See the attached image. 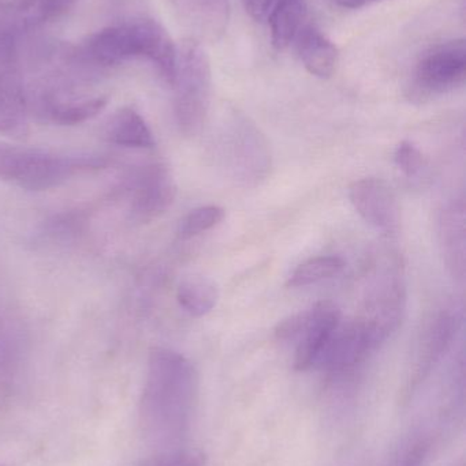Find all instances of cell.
Segmentation results:
<instances>
[{
    "mask_svg": "<svg viewBox=\"0 0 466 466\" xmlns=\"http://www.w3.org/2000/svg\"><path fill=\"white\" fill-rule=\"evenodd\" d=\"M341 320V309L330 300L319 301L306 309L305 326L295 348V369L297 371H306L316 366L323 350Z\"/></svg>",
    "mask_w": 466,
    "mask_h": 466,
    "instance_id": "9",
    "label": "cell"
},
{
    "mask_svg": "<svg viewBox=\"0 0 466 466\" xmlns=\"http://www.w3.org/2000/svg\"><path fill=\"white\" fill-rule=\"evenodd\" d=\"M0 466H5V465H0Z\"/></svg>",
    "mask_w": 466,
    "mask_h": 466,
    "instance_id": "28",
    "label": "cell"
},
{
    "mask_svg": "<svg viewBox=\"0 0 466 466\" xmlns=\"http://www.w3.org/2000/svg\"><path fill=\"white\" fill-rule=\"evenodd\" d=\"M397 168L407 177H415L426 168V157L415 144L402 141L394 152Z\"/></svg>",
    "mask_w": 466,
    "mask_h": 466,
    "instance_id": "22",
    "label": "cell"
},
{
    "mask_svg": "<svg viewBox=\"0 0 466 466\" xmlns=\"http://www.w3.org/2000/svg\"><path fill=\"white\" fill-rule=\"evenodd\" d=\"M338 3V5L344 8H361L366 7V5H372V3L379 2V0H336Z\"/></svg>",
    "mask_w": 466,
    "mask_h": 466,
    "instance_id": "27",
    "label": "cell"
},
{
    "mask_svg": "<svg viewBox=\"0 0 466 466\" xmlns=\"http://www.w3.org/2000/svg\"><path fill=\"white\" fill-rule=\"evenodd\" d=\"M87 54L101 65L111 66L144 54V30L142 22L107 27L90 35Z\"/></svg>",
    "mask_w": 466,
    "mask_h": 466,
    "instance_id": "12",
    "label": "cell"
},
{
    "mask_svg": "<svg viewBox=\"0 0 466 466\" xmlns=\"http://www.w3.org/2000/svg\"><path fill=\"white\" fill-rule=\"evenodd\" d=\"M350 204L369 226L396 235L401 226V210L390 186L377 177L356 180L349 187Z\"/></svg>",
    "mask_w": 466,
    "mask_h": 466,
    "instance_id": "8",
    "label": "cell"
},
{
    "mask_svg": "<svg viewBox=\"0 0 466 466\" xmlns=\"http://www.w3.org/2000/svg\"><path fill=\"white\" fill-rule=\"evenodd\" d=\"M139 466H207L204 454L189 449H164L142 460Z\"/></svg>",
    "mask_w": 466,
    "mask_h": 466,
    "instance_id": "21",
    "label": "cell"
},
{
    "mask_svg": "<svg viewBox=\"0 0 466 466\" xmlns=\"http://www.w3.org/2000/svg\"><path fill=\"white\" fill-rule=\"evenodd\" d=\"M177 197V185L163 164L145 167L137 177L133 193V213L141 220L163 215Z\"/></svg>",
    "mask_w": 466,
    "mask_h": 466,
    "instance_id": "11",
    "label": "cell"
},
{
    "mask_svg": "<svg viewBox=\"0 0 466 466\" xmlns=\"http://www.w3.org/2000/svg\"><path fill=\"white\" fill-rule=\"evenodd\" d=\"M109 100L104 97L90 98L81 103L62 104L49 111L51 120L59 126H77L98 116L107 106Z\"/></svg>",
    "mask_w": 466,
    "mask_h": 466,
    "instance_id": "19",
    "label": "cell"
},
{
    "mask_svg": "<svg viewBox=\"0 0 466 466\" xmlns=\"http://www.w3.org/2000/svg\"><path fill=\"white\" fill-rule=\"evenodd\" d=\"M306 0H275L270 14L271 41L276 51H284L303 27Z\"/></svg>",
    "mask_w": 466,
    "mask_h": 466,
    "instance_id": "17",
    "label": "cell"
},
{
    "mask_svg": "<svg viewBox=\"0 0 466 466\" xmlns=\"http://www.w3.org/2000/svg\"><path fill=\"white\" fill-rule=\"evenodd\" d=\"M344 268L345 260L336 255L311 258L293 270L287 279L286 285L289 288H300L317 284L338 276Z\"/></svg>",
    "mask_w": 466,
    "mask_h": 466,
    "instance_id": "18",
    "label": "cell"
},
{
    "mask_svg": "<svg viewBox=\"0 0 466 466\" xmlns=\"http://www.w3.org/2000/svg\"><path fill=\"white\" fill-rule=\"evenodd\" d=\"M212 86L210 57L193 38L178 51L175 89V119L181 133L192 137L202 130L207 119Z\"/></svg>",
    "mask_w": 466,
    "mask_h": 466,
    "instance_id": "3",
    "label": "cell"
},
{
    "mask_svg": "<svg viewBox=\"0 0 466 466\" xmlns=\"http://www.w3.org/2000/svg\"><path fill=\"white\" fill-rule=\"evenodd\" d=\"M306 311H300L297 314L285 318L276 325L275 337L282 342H297L304 326H305Z\"/></svg>",
    "mask_w": 466,
    "mask_h": 466,
    "instance_id": "24",
    "label": "cell"
},
{
    "mask_svg": "<svg viewBox=\"0 0 466 466\" xmlns=\"http://www.w3.org/2000/svg\"><path fill=\"white\" fill-rule=\"evenodd\" d=\"M177 300L192 317H204L218 304V285L202 274L183 277L178 284Z\"/></svg>",
    "mask_w": 466,
    "mask_h": 466,
    "instance_id": "16",
    "label": "cell"
},
{
    "mask_svg": "<svg viewBox=\"0 0 466 466\" xmlns=\"http://www.w3.org/2000/svg\"><path fill=\"white\" fill-rule=\"evenodd\" d=\"M199 5L210 33L223 32L229 18V0H199Z\"/></svg>",
    "mask_w": 466,
    "mask_h": 466,
    "instance_id": "23",
    "label": "cell"
},
{
    "mask_svg": "<svg viewBox=\"0 0 466 466\" xmlns=\"http://www.w3.org/2000/svg\"><path fill=\"white\" fill-rule=\"evenodd\" d=\"M74 0H41V11L46 16H55L66 10Z\"/></svg>",
    "mask_w": 466,
    "mask_h": 466,
    "instance_id": "26",
    "label": "cell"
},
{
    "mask_svg": "<svg viewBox=\"0 0 466 466\" xmlns=\"http://www.w3.org/2000/svg\"><path fill=\"white\" fill-rule=\"evenodd\" d=\"M224 216H226V212L223 208L215 207V205L197 208L181 221L178 233L182 238H194V236L215 228L223 221Z\"/></svg>",
    "mask_w": 466,
    "mask_h": 466,
    "instance_id": "20",
    "label": "cell"
},
{
    "mask_svg": "<svg viewBox=\"0 0 466 466\" xmlns=\"http://www.w3.org/2000/svg\"><path fill=\"white\" fill-rule=\"evenodd\" d=\"M107 141L118 147L150 149L155 138L144 117L133 108H122L111 117L106 128Z\"/></svg>",
    "mask_w": 466,
    "mask_h": 466,
    "instance_id": "15",
    "label": "cell"
},
{
    "mask_svg": "<svg viewBox=\"0 0 466 466\" xmlns=\"http://www.w3.org/2000/svg\"><path fill=\"white\" fill-rule=\"evenodd\" d=\"M199 400V374L185 356L155 348L148 360L140 416L145 435L164 449L178 448L191 429Z\"/></svg>",
    "mask_w": 466,
    "mask_h": 466,
    "instance_id": "1",
    "label": "cell"
},
{
    "mask_svg": "<svg viewBox=\"0 0 466 466\" xmlns=\"http://www.w3.org/2000/svg\"><path fill=\"white\" fill-rule=\"evenodd\" d=\"M243 3L246 13L252 18L256 19V21H263V19L267 18L275 0H243Z\"/></svg>",
    "mask_w": 466,
    "mask_h": 466,
    "instance_id": "25",
    "label": "cell"
},
{
    "mask_svg": "<svg viewBox=\"0 0 466 466\" xmlns=\"http://www.w3.org/2000/svg\"><path fill=\"white\" fill-rule=\"evenodd\" d=\"M380 345L368 326L360 319L339 323L323 350L316 366L330 375H345L360 366Z\"/></svg>",
    "mask_w": 466,
    "mask_h": 466,
    "instance_id": "5",
    "label": "cell"
},
{
    "mask_svg": "<svg viewBox=\"0 0 466 466\" xmlns=\"http://www.w3.org/2000/svg\"><path fill=\"white\" fill-rule=\"evenodd\" d=\"M459 329V319L449 311L435 315L421 333L416 352L415 366L408 383V393H412L440 363L453 341Z\"/></svg>",
    "mask_w": 466,
    "mask_h": 466,
    "instance_id": "10",
    "label": "cell"
},
{
    "mask_svg": "<svg viewBox=\"0 0 466 466\" xmlns=\"http://www.w3.org/2000/svg\"><path fill=\"white\" fill-rule=\"evenodd\" d=\"M465 79V40L446 41L424 52L408 85L407 96L412 103H429L459 89Z\"/></svg>",
    "mask_w": 466,
    "mask_h": 466,
    "instance_id": "4",
    "label": "cell"
},
{
    "mask_svg": "<svg viewBox=\"0 0 466 466\" xmlns=\"http://www.w3.org/2000/svg\"><path fill=\"white\" fill-rule=\"evenodd\" d=\"M465 207L454 202L443 209L438 223L440 251L451 276L465 277Z\"/></svg>",
    "mask_w": 466,
    "mask_h": 466,
    "instance_id": "14",
    "label": "cell"
},
{
    "mask_svg": "<svg viewBox=\"0 0 466 466\" xmlns=\"http://www.w3.org/2000/svg\"><path fill=\"white\" fill-rule=\"evenodd\" d=\"M295 49L304 67L320 79H328L336 73L339 52L336 44L319 29L306 25L295 38Z\"/></svg>",
    "mask_w": 466,
    "mask_h": 466,
    "instance_id": "13",
    "label": "cell"
},
{
    "mask_svg": "<svg viewBox=\"0 0 466 466\" xmlns=\"http://www.w3.org/2000/svg\"><path fill=\"white\" fill-rule=\"evenodd\" d=\"M103 157L65 156L38 147H18L0 141V180L29 191L59 187L77 171L100 168Z\"/></svg>",
    "mask_w": 466,
    "mask_h": 466,
    "instance_id": "2",
    "label": "cell"
},
{
    "mask_svg": "<svg viewBox=\"0 0 466 466\" xmlns=\"http://www.w3.org/2000/svg\"><path fill=\"white\" fill-rule=\"evenodd\" d=\"M223 161L230 167L235 179L243 183H257L267 177L271 167L268 145L254 126L243 123L222 141Z\"/></svg>",
    "mask_w": 466,
    "mask_h": 466,
    "instance_id": "6",
    "label": "cell"
},
{
    "mask_svg": "<svg viewBox=\"0 0 466 466\" xmlns=\"http://www.w3.org/2000/svg\"><path fill=\"white\" fill-rule=\"evenodd\" d=\"M405 309V288L399 273H390L369 288L360 319L382 345L397 330Z\"/></svg>",
    "mask_w": 466,
    "mask_h": 466,
    "instance_id": "7",
    "label": "cell"
}]
</instances>
